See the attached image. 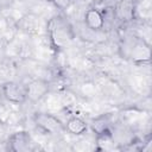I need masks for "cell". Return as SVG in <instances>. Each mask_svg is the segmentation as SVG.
Wrapping results in <instances>:
<instances>
[{
    "label": "cell",
    "mask_w": 152,
    "mask_h": 152,
    "mask_svg": "<svg viewBox=\"0 0 152 152\" xmlns=\"http://www.w3.org/2000/svg\"><path fill=\"white\" fill-rule=\"evenodd\" d=\"M1 91L4 97L13 103H23L27 99L26 86H23L17 82H6L2 86Z\"/></svg>",
    "instance_id": "cell-1"
},
{
    "label": "cell",
    "mask_w": 152,
    "mask_h": 152,
    "mask_svg": "<svg viewBox=\"0 0 152 152\" xmlns=\"http://www.w3.org/2000/svg\"><path fill=\"white\" fill-rule=\"evenodd\" d=\"M34 122L37 126H39L45 132H49L51 134H58L63 131H65L64 125L53 115L46 114V113H37L34 115Z\"/></svg>",
    "instance_id": "cell-2"
},
{
    "label": "cell",
    "mask_w": 152,
    "mask_h": 152,
    "mask_svg": "<svg viewBox=\"0 0 152 152\" xmlns=\"http://www.w3.org/2000/svg\"><path fill=\"white\" fill-rule=\"evenodd\" d=\"M32 145L33 142H32L31 135L24 131L13 133L8 139V147L15 152L30 151L32 150Z\"/></svg>",
    "instance_id": "cell-3"
},
{
    "label": "cell",
    "mask_w": 152,
    "mask_h": 152,
    "mask_svg": "<svg viewBox=\"0 0 152 152\" xmlns=\"http://www.w3.org/2000/svg\"><path fill=\"white\" fill-rule=\"evenodd\" d=\"M84 23L88 28L93 31H99L104 26V17L99 8L90 7L84 13Z\"/></svg>",
    "instance_id": "cell-4"
},
{
    "label": "cell",
    "mask_w": 152,
    "mask_h": 152,
    "mask_svg": "<svg viewBox=\"0 0 152 152\" xmlns=\"http://www.w3.org/2000/svg\"><path fill=\"white\" fill-rule=\"evenodd\" d=\"M64 128L66 132H69L70 134H74V135H81L83 133H86L88 126H87V122L78 118V116H72L70 118L66 124L64 125Z\"/></svg>",
    "instance_id": "cell-5"
},
{
    "label": "cell",
    "mask_w": 152,
    "mask_h": 152,
    "mask_svg": "<svg viewBox=\"0 0 152 152\" xmlns=\"http://www.w3.org/2000/svg\"><path fill=\"white\" fill-rule=\"evenodd\" d=\"M26 89H27V99H31L32 101L39 100L46 93V86L38 81L31 83L30 86H26Z\"/></svg>",
    "instance_id": "cell-6"
},
{
    "label": "cell",
    "mask_w": 152,
    "mask_h": 152,
    "mask_svg": "<svg viewBox=\"0 0 152 152\" xmlns=\"http://www.w3.org/2000/svg\"><path fill=\"white\" fill-rule=\"evenodd\" d=\"M48 1H50L58 10H66L72 2V0H48Z\"/></svg>",
    "instance_id": "cell-7"
},
{
    "label": "cell",
    "mask_w": 152,
    "mask_h": 152,
    "mask_svg": "<svg viewBox=\"0 0 152 152\" xmlns=\"http://www.w3.org/2000/svg\"><path fill=\"white\" fill-rule=\"evenodd\" d=\"M104 0H91V2L94 4V5H100V4H102Z\"/></svg>",
    "instance_id": "cell-8"
}]
</instances>
